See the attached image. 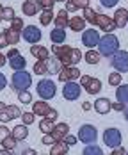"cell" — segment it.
I'll list each match as a JSON object with an SVG mask.
<instances>
[{
    "mask_svg": "<svg viewBox=\"0 0 128 155\" xmlns=\"http://www.w3.org/2000/svg\"><path fill=\"white\" fill-rule=\"evenodd\" d=\"M39 5L43 7V11H52L55 5V0H39Z\"/></svg>",
    "mask_w": 128,
    "mask_h": 155,
    "instance_id": "41",
    "label": "cell"
},
{
    "mask_svg": "<svg viewBox=\"0 0 128 155\" xmlns=\"http://www.w3.org/2000/svg\"><path fill=\"white\" fill-rule=\"evenodd\" d=\"M62 62L59 61V57H48L46 59V68L50 75H59V71L62 70Z\"/></svg>",
    "mask_w": 128,
    "mask_h": 155,
    "instance_id": "17",
    "label": "cell"
},
{
    "mask_svg": "<svg viewBox=\"0 0 128 155\" xmlns=\"http://www.w3.org/2000/svg\"><path fill=\"white\" fill-rule=\"evenodd\" d=\"M32 84V77L29 71H23V70H18L14 71V75H13V87H14V91H25V89H29Z\"/></svg>",
    "mask_w": 128,
    "mask_h": 155,
    "instance_id": "3",
    "label": "cell"
},
{
    "mask_svg": "<svg viewBox=\"0 0 128 155\" xmlns=\"http://www.w3.org/2000/svg\"><path fill=\"white\" fill-rule=\"evenodd\" d=\"M123 114H125V120L128 121V105L125 107V110H123Z\"/></svg>",
    "mask_w": 128,
    "mask_h": 155,
    "instance_id": "57",
    "label": "cell"
},
{
    "mask_svg": "<svg viewBox=\"0 0 128 155\" xmlns=\"http://www.w3.org/2000/svg\"><path fill=\"white\" fill-rule=\"evenodd\" d=\"M5 36H7V41H9V45H16L18 41H20V36H21V32L16 31L14 27H9V29H5Z\"/></svg>",
    "mask_w": 128,
    "mask_h": 155,
    "instance_id": "28",
    "label": "cell"
},
{
    "mask_svg": "<svg viewBox=\"0 0 128 155\" xmlns=\"http://www.w3.org/2000/svg\"><path fill=\"white\" fill-rule=\"evenodd\" d=\"M82 77L80 70L77 66H62V70L59 71V80L61 82H69V80H77Z\"/></svg>",
    "mask_w": 128,
    "mask_h": 155,
    "instance_id": "11",
    "label": "cell"
},
{
    "mask_svg": "<svg viewBox=\"0 0 128 155\" xmlns=\"http://www.w3.org/2000/svg\"><path fill=\"white\" fill-rule=\"evenodd\" d=\"M82 109H84V110H89V109H91V104H89V102H84V104H82Z\"/></svg>",
    "mask_w": 128,
    "mask_h": 155,
    "instance_id": "55",
    "label": "cell"
},
{
    "mask_svg": "<svg viewBox=\"0 0 128 155\" xmlns=\"http://www.w3.org/2000/svg\"><path fill=\"white\" fill-rule=\"evenodd\" d=\"M16 137L14 136H13V134H11V136H7V137H5V139L2 141V146H4V148H7V150H14V146H16Z\"/></svg>",
    "mask_w": 128,
    "mask_h": 155,
    "instance_id": "36",
    "label": "cell"
},
{
    "mask_svg": "<svg viewBox=\"0 0 128 155\" xmlns=\"http://www.w3.org/2000/svg\"><path fill=\"white\" fill-rule=\"evenodd\" d=\"M0 155H13V150H7V148H4V146H2V150H0Z\"/></svg>",
    "mask_w": 128,
    "mask_h": 155,
    "instance_id": "53",
    "label": "cell"
},
{
    "mask_svg": "<svg viewBox=\"0 0 128 155\" xmlns=\"http://www.w3.org/2000/svg\"><path fill=\"white\" fill-rule=\"evenodd\" d=\"M39 7H41L39 0H25L23 5H21V11H23V15H27V16H34V15H37Z\"/></svg>",
    "mask_w": 128,
    "mask_h": 155,
    "instance_id": "16",
    "label": "cell"
},
{
    "mask_svg": "<svg viewBox=\"0 0 128 155\" xmlns=\"http://www.w3.org/2000/svg\"><path fill=\"white\" fill-rule=\"evenodd\" d=\"M100 57H101V54L96 52V50H89V52L84 55V59H85L87 64H98V62H100Z\"/></svg>",
    "mask_w": 128,
    "mask_h": 155,
    "instance_id": "31",
    "label": "cell"
},
{
    "mask_svg": "<svg viewBox=\"0 0 128 155\" xmlns=\"http://www.w3.org/2000/svg\"><path fill=\"white\" fill-rule=\"evenodd\" d=\"M9 45V41H7V36H5V32H0V48L7 47Z\"/></svg>",
    "mask_w": 128,
    "mask_h": 155,
    "instance_id": "48",
    "label": "cell"
},
{
    "mask_svg": "<svg viewBox=\"0 0 128 155\" xmlns=\"http://www.w3.org/2000/svg\"><path fill=\"white\" fill-rule=\"evenodd\" d=\"M110 109H112V104L109 98H98L94 102V110L98 114H107Z\"/></svg>",
    "mask_w": 128,
    "mask_h": 155,
    "instance_id": "22",
    "label": "cell"
},
{
    "mask_svg": "<svg viewBox=\"0 0 128 155\" xmlns=\"http://www.w3.org/2000/svg\"><path fill=\"white\" fill-rule=\"evenodd\" d=\"M64 141L68 143V146H75V144H77V137H75V136H66Z\"/></svg>",
    "mask_w": 128,
    "mask_h": 155,
    "instance_id": "50",
    "label": "cell"
},
{
    "mask_svg": "<svg viewBox=\"0 0 128 155\" xmlns=\"http://www.w3.org/2000/svg\"><path fill=\"white\" fill-rule=\"evenodd\" d=\"M116 96H117V100H119V102H123L125 105H128V84L119 86V87H117V91H116Z\"/></svg>",
    "mask_w": 128,
    "mask_h": 155,
    "instance_id": "30",
    "label": "cell"
},
{
    "mask_svg": "<svg viewBox=\"0 0 128 155\" xmlns=\"http://www.w3.org/2000/svg\"><path fill=\"white\" fill-rule=\"evenodd\" d=\"M110 64L112 68L119 73H126L128 71V52L125 50H117L110 59Z\"/></svg>",
    "mask_w": 128,
    "mask_h": 155,
    "instance_id": "5",
    "label": "cell"
},
{
    "mask_svg": "<svg viewBox=\"0 0 128 155\" xmlns=\"http://www.w3.org/2000/svg\"><path fill=\"white\" fill-rule=\"evenodd\" d=\"M18 100H20L21 104H30L32 102V94L29 93L27 89H25V91H20V93H18Z\"/></svg>",
    "mask_w": 128,
    "mask_h": 155,
    "instance_id": "39",
    "label": "cell"
},
{
    "mask_svg": "<svg viewBox=\"0 0 128 155\" xmlns=\"http://www.w3.org/2000/svg\"><path fill=\"white\" fill-rule=\"evenodd\" d=\"M55 141H57V139L53 137V134H45V136H43V139H41V143H43V144H48V146H52Z\"/></svg>",
    "mask_w": 128,
    "mask_h": 155,
    "instance_id": "43",
    "label": "cell"
},
{
    "mask_svg": "<svg viewBox=\"0 0 128 155\" xmlns=\"http://www.w3.org/2000/svg\"><path fill=\"white\" fill-rule=\"evenodd\" d=\"M53 21H55V27L57 29H66L68 27V23H69V13L62 9V11H59L55 18H53Z\"/></svg>",
    "mask_w": 128,
    "mask_h": 155,
    "instance_id": "18",
    "label": "cell"
},
{
    "mask_svg": "<svg viewBox=\"0 0 128 155\" xmlns=\"http://www.w3.org/2000/svg\"><path fill=\"white\" fill-rule=\"evenodd\" d=\"M82 43L87 48L98 47V43H100V34H98V31H96V29H87V31H84L82 32Z\"/></svg>",
    "mask_w": 128,
    "mask_h": 155,
    "instance_id": "13",
    "label": "cell"
},
{
    "mask_svg": "<svg viewBox=\"0 0 128 155\" xmlns=\"http://www.w3.org/2000/svg\"><path fill=\"white\" fill-rule=\"evenodd\" d=\"M75 5H77V9H85V7H89V0H71Z\"/></svg>",
    "mask_w": 128,
    "mask_h": 155,
    "instance_id": "44",
    "label": "cell"
},
{
    "mask_svg": "<svg viewBox=\"0 0 128 155\" xmlns=\"http://www.w3.org/2000/svg\"><path fill=\"white\" fill-rule=\"evenodd\" d=\"M96 25H98L103 32H107V34H110V32L116 29L114 18H110V16H107V15H98L96 16Z\"/></svg>",
    "mask_w": 128,
    "mask_h": 155,
    "instance_id": "15",
    "label": "cell"
},
{
    "mask_svg": "<svg viewBox=\"0 0 128 155\" xmlns=\"http://www.w3.org/2000/svg\"><path fill=\"white\" fill-rule=\"evenodd\" d=\"M121 132L117 130V128H107L105 132H103V141H105V144L107 146H110V148H116V146H119L121 144Z\"/></svg>",
    "mask_w": 128,
    "mask_h": 155,
    "instance_id": "10",
    "label": "cell"
},
{
    "mask_svg": "<svg viewBox=\"0 0 128 155\" xmlns=\"http://www.w3.org/2000/svg\"><path fill=\"white\" fill-rule=\"evenodd\" d=\"M5 86H7V78L4 77V73H0V91H2Z\"/></svg>",
    "mask_w": 128,
    "mask_h": 155,
    "instance_id": "52",
    "label": "cell"
},
{
    "mask_svg": "<svg viewBox=\"0 0 128 155\" xmlns=\"http://www.w3.org/2000/svg\"><path fill=\"white\" fill-rule=\"evenodd\" d=\"M68 132H69V127L68 123H59L53 127V130H52V134H53V137L59 141V139H64L66 136H68Z\"/></svg>",
    "mask_w": 128,
    "mask_h": 155,
    "instance_id": "25",
    "label": "cell"
},
{
    "mask_svg": "<svg viewBox=\"0 0 128 155\" xmlns=\"http://www.w3.org/2000/svg\"><path fill=\"white\" fill-rule=\"evenodd\" d=\"M23 153H25V155H36V150H32V148H29V150H25Z\"/></svg>",
    "mask_w": 128,
    "mask_h": 155,
    "instance_id": "56",
    "label": "cell"
},
{
    "mask_svg": "<svg viewBox=\"0 0 128 155\" xmlns=\"http://www.w3.org/2000/svg\"><path fill=\"white\" fill-rule=\"evenodd\" d=\"M30 54L34 55V57H37L39 61H46L48 57H50L48 50L45 47H41V45H32L30 47Z\"/></svg>",
    "mask_w": 128,
    "mask_h": 155,
    "instance_id": "24",
    "label": "cell"
},
{
    "mask_svg": "<svg viewBox=\"0 0 128 155\" xmlns=\"http://www.w3.org/2000/svg\"><path fill=\"white\" fill-rule=\"evenodd\" d=\"M21 38H23L27 43L36 45V43H39V41H41V31H39L36 25H27V27L21 31Z\"/></svg>",
    "mask_w": 128,
    "mask_h": 155,
    "instance_id": "9",
    "label": "cell"
},
{
    "mask_svg": "<svg viewBox=\"0 0 128 155\" xmlns=\"http://www.w3.org/2000/svg\"><path fill=\"white\" fill-rule=\"evenodd\" d=\"M7 107V105H5V104H4V102H0V112H2V110H4V109Z\"/></svg>",
    "mask_w": 128,
    "mask_h": 155,
    "instance_id": "58",
    "label": "cell"
},
{
    "mask_svg": "<svg viewBox=\"0 0 128 155\" xmlns=\"http://www.w3.org/2000/svg\"><path fill=\"white\" fill-rule=\"evenodd\" d=\"M53 127H55V121H53V120L43 118V120H41V123H39V130H41L43 134H52Z\"/></svg>",
    "mask_w": 128,
    "mask_h": 155,
    "instance_id": "29",
    "label": "cell"
},
{
    "mask_svg": "<svg viewBox=\"0 0 128 155\" xmlns=\"http://www.w3.org/2000/svg\"><path fill=\"white\" fill-rule=\"evenodd\" d=\"M50 110V105H48V102L46 100H39V102H34V105H32V112L36 114V116H46V112Z\"/></svg>",
    "mask_w": 128,
    "mask_h": 155,
    "instance_id": "21",
    "label": "cell"
},
{
    "mask_svg": "<svg viewBox=\"0 0 128 155\" xmlns=\"http://www.w3.org/2000/svg\"><path fill=\"white\" fill-rule=\"evenodd\" d=\"M16 118H21V110L18 105H7L0 112V121L2 123H7V121H13Z\"/></svg>",
    "mask_w": 128,
    "mask_h": 155,
    "instance_id": "14",
    "label": "cell"
},
{
    "mask_svg": "<svg viewBox=\"0 0 128 155\" xmlns=\"http://www.w3.org/2000/svg\"><path fill=\"white\" fill-rule=\"evenodd\" d=\"M80 86L87 91V94H98L101 91V80L89 75H82L80 77Z\"/></svg>",
    "mask_w": 128,
    "mask_h": 155,
    "instance_id": "6",
    "label": "cell"
},
{
    "mask_svg": "<svg viewBox=\"0 0 128 155\" xmlns=\"http://www.w3.org/2000/svg\"><path fill=\"white\" fill-rule=\"evenodd\" d=\"M52 52L55 57H59V61L62 62L64 66H75L77 62L82 59V52L78 48L68 47V45H52Z\"/></svg>",
    "mask_w": 128,
    "mask_h": 155,
    "instance_id": "1",
    "label": "cell"
},
{
    "mask_svg": "<svg viewBox=\"0 0 128 155\" xmlns=\"http://www.w3.org/2000/svg\"><path fill=\"white\" fill-rule=\"evenodd\" d=\"M96 16H98V13H96L94 9H91V7H85L84 9V20H87L89 23L96 25Z\"/></svg>",
    "mask_w": 128,
    "mask_h": 155,
    "instance_id": "34",
    "label": "cell"
},
{
    "mask_svg": "<svg viewBox=\"0 0 128 155\" xmlns=\"http://www.w3.org/2000/svg\"><path fill=\"white\" fill-rule=\"evenodd\" d=\"M80 91H82V86L77 84L75 80H69V82H66V86L62 87V96L66 100H78L80 96Z\"/></svg>",
    "mask_w": 128,
    "mask_h": 155,
    "instance_id": "8",
    "label": "cell"
},
{
    "mask_svg": "<svg viewBox=\"0 0 128 155\" xmlns=\"http://www.w3.org/2000/svg\"><path fill=\"white\" fill-rule=\"evenodd\" d=\"M68 27L73 32H84L85 31V20H84L82 16H73V18H69Z\"/></svg>",
    "mask_w": 128,
    "mask_h": 155,
    "instance_id": "19",
    "label": "cell"
},
{
    "mask_svg": "<svg viewBox=\"0 0 128 155\" xmlns=\"http://www.w3.org/2000/svg\"><path fill=\"white\" fill-rule=\"evenodd\" d=\"M32 70H34V73H37V75H45V73H48L46 61H39V59H37V62L32 66Z\"/></svg>",
    "mask_w": 128,
    "mask_h": 155,
    "instance_id": "33",
    "label": "cell"
},
{
    "mask_svg": "<svg viewBox=\"0 0 128 155\" xmlns=\"http://www.w3.org/2000/svg\"><path fill=\"white\" fill-rule=\"evenodd\" d=\"M55 2H66V0H55Z\"/></svg>",
    "mask_w": 128,
    "mask_h": 155,
    "instance_id": "60",
    "label": "cell"
},
{
    "mask_svg": "<svg viewBox=\"0 0 128 155\" xmlns=\"http://www.w3.org/2000/svg\"><path fill=\"white\" fill-rule=\"evenodd\" d=\"M34 118H36L34 112H21V120H23L25 125H32L34 123Z\"/></svg>",
    "mask_w": 128,
    "mask_h": 155,
    "instance_id": "40",
    "label": "cell"
},
{
    "mask_svg": "<svg viewBox=\"0 0 128 155\" xmlns=\"http://www.w3.org/2000/svg\"><path fill=\"white\" fill-rule=\"evenodd\" d=\"M125 107H126V105H125L123 102H119V100L112 104V109H114V110H125Z\"/></svg>",
    "mask_w": 128,
    "mask_h": 155,
    "instance_id": "49",
    "label": "cell"
},
{
    "mask_svg": "<svg viewBox=\"0 0 128 155\" xmlns=\"http://www.w3.org/2000/svg\"><path fill=\"white\" fill-rule=\"evenodd\" d=\"M0 23H2V16H0Z\"/></svg>",
    "mask_w": 128,
    "mask_h": 155,
    "instance_id": "61",
    "label": "cell"
},
{
    "mask_svg": "<svg viewBox=\"0 0 128 155\" xmlns=\"http://www.w3.org/2000/svg\"><path fill=\"white\" fill-rule=\"evenodd\" d=\"M119 0H100V4L103 5V7H107V9H110V7H116V4H117Z\"/></svg>",
    "mask_w": 128,
    "mask_h": 155,
    "instance_id": "45",
    "label": "cell"
},
{
    "mask_svg": "<svg viewBox=\"0 0 128 155\" xmlns=\"http://www.w3.org/2000/svg\"><path fill=\"white\" fill-rule=\"evenodd\" d=\"M45 118H48V120H53V121H55V120L59 118V112H57L55 109H52V107H50V110L46 112V116H45Z\"/></svg>",
    "mask_w": 128,
    "mask_h": 155,
    "instance_id": "46",
    "label": "cell"
},
{
    "mask_svg": "<svg viewBox=\"0 0 128 155\" xmlns=\"http://www.w3.org/2000/svg\"><path fill=\"white\" fill-rule=\"evenodd\" d=\"M96 137H98V130H96V127L93 125H82L78 130V139L82 143H85V144H89V143H94Z\"/></svg>",
    "mask_w": 128,
    "mask_h": 155,
    "instance_id": "7",
    "label": "cell"
},
{
    "mask_svg": "<svg viewBox=\"0 0 128 155\" xmlns=\"http://www.w3.org/2000/svg\"><path fill=\"white\" fill-rule=\"evenodd\" d=\"M109 84L110 86H119L121 84V73L119 71H112L109 75Z\"/></svg>",
    "mask_w": 128,
    "mask_h": 155,
    "instance_id": "38",
    "label": "cell"
},
{
    "mask_svg": "<svg viewBox=\"0 0 128 155\" xmlns=\"http://www.w3.org/2000/svg\"><path fill=\"white\" fill-rule=\"evenodd\" d=\"M57 93V87H55V82L50 80V78H43L39 80L37 84V94L43 98V100H52Z\"/></svg>",
    "mask_w": 128,
    "mask_h": 155,
    "instance_id": "4",
    "label": "cell"
},
{
    "mask_svg": "<svg viewBox=\"0 0 128 155\" xmlns=\"http://www.w3.org/2000/svg\"><path fill=\"white\" fill-rule=\"evenodd\" d=\"M119 50V39L114 36V34H105L100 43H98V52L103 55V57H112L116 52Z\"/></svg>",
    "mask_w": 128,
    "mask_h": 155,
    "instance_id": "2",
    "label": "cell"
},
{
    "mask_svg": "<svg viewBox=\"0 0 128 155\" xmlns=\"http://www.w3.org/2000/svg\"><path fill=\"white\" fill-rule=\"evenodd\" d=\"M84 155H103V152H101L100 146H96L94 143H89L84 148Z\"/></svg>",
    "mask_w": 128,
    "mask_h": 155,
    "instance_id": "32",
    "label": "cell"
},
{
    "mask_svg": "<svg viewBox=\"0 0 128 155\" xmlns=\"http://www.w3.org/2000/svg\"><path fill=\"white\" fill-rule=\"evenodd\" d=\"M114 21H116V27L117 29H123L128 25V11L126 9H117L116 11V16H114Z\"/></svg>",
    "mask_w": 128,
    "mask_h": 155,
    "instance_id": "20",
    "label": "cell"
},
{
    "mask_svg": "<svg viewBox=\"0 0 128 155\" xmlns=\"http://www.w3.org/2000/svg\"><path fill=\"white\" fill-rule=\"evenodd\" d=\"M68 150H69L68 143H66L64 139H59V141H55V143L52 144L50 153H52V155H66V153H68Z\"/></svg>",
    "mask_w": 128,
    "mask_h": 155,
    "instance_id": "23",
    "label": "cell"
},
{
    "mask_svg": "<svg viewBox=\"0 0 128 155\" xmlns=\"http://www.w3.org/2000/svg\"><path fill=\"white\" fill-rule=\"evenodd\" d=\"M7 59H9V64H11V68L13 70H23L25 68V64H27V61L21 57V54L16 50V48H11L9 52H7Z\"/></svg>",
    "mask_w": 128,
    "mask_h": 155,
    "instance_id": "12",
    "label": "cell"
},
{
    "mask_svg": "<svg viewBox=\"0 0 128 155\" xmlns=\"http://www.w3.org/2000/svg\"><path fill=\"white\" fill-rule=\"evenodd\" d=\"M126 153H128V150H126Z\"/></svg>",
    "mask_w": 128,
    "mask_h": 155,
    "instance_id": "62",
    "label": "cell"
},
{
    "mask_svg": "<svg viewBox=\"0 0 128 155\" xmlns=\"http://www.w3.org/2000/svg\"><path fill=\"white\" fill-rule=\"evenodd\" d=\"M13 136H14L18 141H23L27 139V136H29V128H27V125H18V127H14L13 128Z\"/></svg>",
    "mask_w": 128,
    "mask_h": 155,
    "instance_id": "27",
    "label": "cell"
},
{
    "mask_svg": "<svg viewBox=\"0 0 128 155\" xmlns=\"http://www.w3.org/2000/svg\"><path fill=\"white\" fill-rule=\"evenodd\" d=\"M126 153V150L125 148H121V144L119 146H116V148H112V155H125Z\"/></svg>",
    "mask_w": 128,
    "mask_h": 155,
    "instance_id": "51",
    "label": "cell"
},
{
    "mask_svg": "<svg viewBox=\"0 0 128 155\" xmlns=\"http://www.w3.org/2000/svg\"><path fill=\"white\" fill-rule=\"evenodd\" d=\"M53 18H55V15H53L52 11H43V13L39 15V21H41V25H48Z\"/></svg>",
    "mask_w": 128,
    "mask_h": 155,
    "instance_id": "35",
    "label": "cell"
},
{
    "mask_svg": "<svg viewBox=\"0 0 128 155\" xmlns=\"http://www.w3.org/2000/svg\"><path fill=\"white\" fill-rule=\"evenodd\" d=\"M16 16H14V9L13 7H4V11H2V20H5V21H13Z\"/></svg>",
    "mask_w": 128,
    "mask_h": 155,
    "instance_id": "37",
    "label": "cell"
},
{
    "mask_svg": "<svg viewBox=\"0 0 128 155\" xmlns=\"http://www.w3.org/2000/svg\"><path fill=\"white\" fill-rule=\"evenodd\" d=\"M66 11H68V13H75V11H77V5H75L71 0H66Z\"/></svg>",
    "mask_w": 128,
    "mask_h": 155,
    "instance_id": "47",
    "label": "cell"
},
{
    "mask_svg": "<svg viewBox=\"0 0 128 155\" xmlns=\"http://www.w3.org/2000/svg\"><path fill=\"white\" fill-rule=\"evenodd\" d=\"M50 39H52V43H55V45H61V43H64L66 41V32H64V29H53V31L50 32Z\"/></svg>",
    "mask_w": 128,
    "mask_h": 155,
    "instance_id": "26",
    "label": "cell"
},
{
    "mask_svg": "<svg viewBox=\"0 0 128 155\" xmlns=\"http://www.w3.org/2000/svg\"><path fill=\"white\" fill-rule=\"evenodd\" d=\"M11 134H13V130H9L7 127H4V125H0V143H2V141L5 139L7 136H11Z\"/></svg>",
    "mask_w": 128,
    "mask_h": 155,
    "instance_id": "42",
    "label": "cell"
},
{
    "mask_svg": "<svg viewBox=\"0 0 128 155\" xmlns=\"http://www.w3.org/2000/svg\"><path fill=\"white\" fill-rule=\"evenodd\" d=\"M5 57H7V55H2V52H0V66H4V64H5V61H7Z\"/></svg>",
    "mask_w": 128,
    "mask_h": 155,
    "instance_id": "54",
    "label": "cell"
},
{
    "mask_svg": "<svg viewBox=\"0 0 128 155\" xmlns=\"http://www.w3.org/2000/svg\"><path fill=\"white\" fill-rule=\"evenodd\" d=\"M2 11H4V7H2V4H0V16H2Z\"/></svg>",
    "mask_w": 128,
    "mask_h": 155,
    "instance_id": "59",
    "label": "cell"
}]
</instances>
